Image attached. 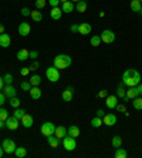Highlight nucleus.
Masks as SVG:
<instances>
[{"instance_id": "32", "label": "nucleus", "mask_w": 142, "mask_h": 158, "mask_svg": "<svg viewBox=\"0 0 142 158\" xmlns=\"http://www.w3.org/2000/svg\"><path fill=\"white\" fill-rule=\"evenodd\" d=\"M132 106H134L135 110H139V111H141L142 110V98H141V97H135Z\"/></svg>"}, {"instance_id": "4", "label": "nucleus", "mask_w": 142, "mask_h": 158, "mask_svg": "<svg viewBox=\"0 0 142 158\" xmlns=\"http://www.w3.org/2000/svg\"><path fill=\"white\" fill-rule=\"evenodd\" d=\"M40 131H41V134H43L44 137H48V135H53L54 134V131H55V125L53 124V123H43L41 124V127H40Z\"/></svg>"}, {"instance_id": "33", "label": "nucleus", "mask_w": 142, "mask_h": 158, "mask_svg": "<svg viewBox=\"0 0 142 158\" xmlns=\"http://www.w3.org/2000/svg\"><path fill=\"white\" fill-rule=\"evenodd\" d=\"M40 83H41V77L39 76V74L31 76V78H30V84L31 85H40Z\"/></svg>"}, {"instance_id": "28", "label": "nucleus", "mask_w": 142, "mask_h": 158, "mask_svg": "<svg viewBox=\"0 0 142 158\" xmlns=\"http://www.w3.org/2000/svg\"><path fill=\"white\" fill-rule=\"evenodd\" d=\"M30 17L33 19L34 22H41V20H43V15H41V11H39V9H36V10L31 11Z\"/></svg>"}, {"instance_id": "9", "label": "nucleus", "mask_w": 142, "mask_h": 158, "mask_svg": "<svg viewBox=\"0 0 142 158\" xmlns=\"http://www.w3.org/2000/svg\"><path fill=\"white\" fill-rule=\"evenodd\" d=\"M102 124L108 125V127H112V125L117 124V115L115 114H105L102 117Z\"/></svg>"}, {"instance_id": "18", "label": "nucleus", "mask_w": 142, "mask_h": 158, "mask_svg": "<svg viewBox=\"0 0 142 158\" xmlns=\"http://www.w3.org/2000/svg\"><path fill=\"white\" fill-rule=\"evenodd\" d=\"M54 135L57 137L59 140H63V138L67 135V128H66V127H63V125H59V127H55Z\"/></svg>"}, {"instance_id": "60", "label": "nucleus", "mask_w": 142, "mask_h": 158, "mask_svg": "<svg viewBox=\"0 0 142 158\" xmlns=\"http://www.w3.org/2000/svg\"><path fill=\"white\" fill-rule=\"evenodd\" d=\"M139 2H142V0H139Z\"/></svg>"}, {"instance_id": "22", "label": "nucleus", "mask_w": 142, "mask_h": 158, "mask_svg": "<svg viewBox=\"0 0 142 158\" xmlns=\"http://www.w3.org/2000/svg\"><path fill=\"white\" fill-rule=\"evenodd\" d=\"M91 24L90 23H81L80 24V29H78V33L80 34H90L91 33Z\"/></svg>"}, {"instance_id": "46", "label": "nucleus", "mask_w": 142, "mask_h": 158, "mask_svg": "<svg viewBox=\"0 0 142 158\" xmlns=\"http://www.w3.org/2000/svg\"><path fill=\"white\" fill-rule=\"evenodd\" d=\"M78 29H80V24H71V27H70L73 33H78Z\"/></svg>"}, {"instance_id": "31", "label": "nucleus", "mask_w": 142, "mask_h": 158, "mask_svg": "<svg viewBox=\"0 0 142 158\" xmlns=\"http://www.w3.org/2000/svg\"><path fill=\"white\" fill-rule=\"evenodd\" d=\"M91 125L94 127V128H99V127L102 125V118H101V117H97V115H95V117L91 120Z\"/></svg>"}, {"instance_id": "30", "label": "nucleus", "mask_w": 142, "mask_h": 158, "mask_svg": "<svg viewBox=\"0 0 142 158\" xmlns=\"http://www.w3.org/2000/svg\"><path fill=\"white\" fill-rule=\"evenodd\" d=\"M125 93H127V90H125V84H124V83H121V84L117 87V97H120V98H124V97H125Z\"/></svg>"}, {"instance_id": "34", "label": "nucleus", "mask_w": 142, "mask_h": 158, "mask_svg": "<svg viewBox=\"0 0 142 158\" xmlns=\"http://www.w3.org/2000/svg\"><path fill=\"white\" fill-rule=\"evenodd\" d=\"M20 104H22V101H20V98H18L17 96L11 97V98H10V106L13 107V108H18V107H20Z\"/></svg>"}, {"instance_id": "6", "label": "nucleus", "mask_w": 142, "mask_h": 158, "mask_svg": "<svg viewBox=\"0 0 142 158\" xmlns=\"http://www.w3.org/2000/svg\"><path fill=\"white\" fill-rule=\"evenodd\" d=\"M99 37H101V41H104V43H107V44H111L115 41V33H114L112 30H104V31L99 34Z\"/></svg>"}, {"instance_id": "8", "label": "nucleus", "mask_w": 142, "mask_h": 158, "mask_svg": "<svg viewBox=\"0 0 142 158\" xmlns=\"http://www.w3.org/2000/svg\"><path fill=\"white\" fill-rule=\"evenodd\" d=\"M4 124H6V127H7L10 131H16V130L18 128V125H20V120H17V118L13 115V117H9L6 121H4Z\"/></svg>"}, {"instance_id": "20", "label": "nucleus", "mask_w": 142, "mask_h": 158, "mask_svg": "<svg viewBox=\"0 0 142 158\" xmlns=\"http://www.w3.org/2000/svg\"><path fill=\"white\" fill-rule=\"evenodd\" d=\"M74 9H75V6H74V3L71 2V0L61 3V10H63V13H71Z\"/></svg>"}, {"instance_id": "16", "label": "nucleus", "mask_w": 142, "mask_h": 158, "mask_svg": "<svg viewBox=\"0 0 142 158\" xmlns=\"http://www.w3.org/2000/svg\"><path fill=\"white\" fill-rule=\"evenodd\" d=\"M16 57H17L18 61H26V60L30 57V52L27 48H20L17 52V56H16Z\"/></svg>"}, {"instance_id": "52", "label": "nucleus", "mask_w": 142, "mask_h": 158, "mask_svg": "<svg viewBox=\"0 0 142 158\" xmlns=\"http://www.w3.org/2000/svg\"><path fill=\"white\" fill-rule=\"evenodd\" d=\"M3 85H4V80H3V77H0V90L3 88Z\"/></svg>"}, {"instance_id": "50", "label": "nucleus", "mask_w": 142, "mask_h": 158, "mask_svg": "<svg viewBox=\"0 0 142 158\" xmlns=\"http://www.w3.org/2000/svg\"><path fill=\"white\" fill-rule=\"evenodd\" d=\"M136 87V91H138V96H142V83H139L138 85H135Z\"/></svg>"}, {"instance_id": "43", "label": "nucleus", "mask_w": 142, "mask_h": 158, "mask_svg": "<svg viewBox=\"0 0 142 158\" xmlns=\"http://www.w3.org/2000/svg\"><path fill=\"white\" fill-rule=\"evenodd\" d=\"M31 15V10H30L29 7H23L22 9V16H24V17H27V16Z\"/></svg>"}, {"instance_id": "3", "label": "nucleus", "mask_w": 142, "mask_h": 158, "mask_svg": "<svg viewBox=\"0 0 142 158\" xmlns=\"http://www.w3.org/2000/svg\"><path fill=\"white\" fill-rule=\"evenodd\" d=\"M46 76H47L48 81H51V83H57V81L60 80V70L54 66L48 67L47 70H46Z\"/></svg>"}, {"instance_id": "45", "label": "nucleus", "mask_w": 142, "mask_h": 158, "mask_svg": "<svg viewBox=\"0 0 142 158\" xmlns=\"http://www.w3.org/2000/svg\"><path fill=\"white\" fill-rule=\"evenodd\" d=\"M107 96H108V91H107V90H101V91L98 93V98H107Z\"/></svg>"}, {"instance_id": "39", "label": "nucleus", "mask_w": 142, "mask_h": 158, "mask_svg": "<svg viewBox=\"0 0 142 158\" xmlns=\"http://www.w3.org/2000/svg\"><path fill=\"white\" fill-rule=\"evenodd\" d=\"M46 4H47V0H36V9L39 10L46 7Z\"/></svg>"}, {"instance_id": "2", "label": "nucleus", "mask_w": 142, "mask_h": 158, "mask_svg": "<svg viewBox=\"0 0 142 158\" xmlns=\"http://www.w3.org/2000/svg\"><path fill=\"white\" fill-rule=\"evenodd\" d=\"M73 63V59L70 57L68 54H59L55 56L54 60H53V64L54 67H57L59 70H64V69H68Z\"/></svg>"}, {"instance_id": "14", "label": "nucleus", "mask_w": 142, "mask_h": 158, "mask_svg": "<svg viewBox=\"0 0 142 158\" xmlns=\"http://www.w3.org/2000/svg\"><path fill=\"white\" fill-rule=\"evenodd\" d=\"M20 121H22L23 127H26V128H31V127H33V123H34V118H33V115L24 114V117H23Z\"/></svg>"}, {"instance_id": "56", "label": "nucleus", "mask_w": 142, "mask_h": 158, "mask_svg": "<svg viewBox=\"0 0 142 158\" xmlns=\"http://www.w3.org/2000/svg\"><path fill=\"white\" fill-rule=\"evenodd\" d=\"M73 3H78V2H81V0H71Z\"/></svg>"}, {"instance_id": "53", "label": "nucleus", "mask_w": 142, "mask_h": 158, "mask_svg": "<svg viewBox=\"0 0 142 158\" xmlns=\"http://www.w3.org/2000/svg\"><path fill=\"white\" fill-rule=\"evenodd\" d=\"M2 33H4V26L0 23V34H2Z\"/></svg>"}, {"instance_id": "49", "label": "nucleus", "mask_w": 142, "mask_h": 158, "mask_svg": "<svg viewBox=\"0 0 142 158\" xmlns=\"http://www.w3.org/2000/svg\"><path fill=\"white\" fill-rule=\"evenodd\" d=\"M29 73H30L29 67H24V69H22V70H20V74H22V76H27Z\"/></svg>"}, {"instance_id": "21", "label": "nucleus", "mask_w": 142, "mask_h": 158, "mask_svg": "<svg viewBox=\"0 0 142 158\" xmlns=\"http://www.w3.org/2000/svg\"><path fill=\"white\" fill-rule=\"evenodd\" d=\"M63 16V10L60 7H53L50 11V17L53 19V20H60Z\"/></svg>"}, {"instance_id": "41", "label": "nucleus", "mask_w": 142, "mask_h": 158, "mask_svg": "<svg viewBox=\"0 0 142 158\" xmlns=\"http://www.w3.org/2000/svg\"><path fill=\"white\" fill-rule=\"evenodd\" d=\"M39 67H40V63L34 60V61L31 63V66H30L29 69H30V71H36V70H39Z\"/></svg>"}, {"instance_id": "59", "label": "nucleus", "mask_w": 142, "mask_h": 158, "mask_svg": "<svg viewBox=\"0 0 142 158\" xmlns=\"http://www.w3.org/2000/svg\"><path fill=\"white\" fill-rule=\"evenodd\" d=\"M84 2H87V0H84Z\"/></svg>"}, {"instance_id": "12", "label": "nucleus", "mask_w": 142, "mask_h": 158, "mask_svg": "<svg viewBox=\"0 0 142 158\" xmlns=\"http://www.w3.org/2000/svg\"><path fill=\"white\" fill-rule=\"evenodd\" d=\"M73 97H74V88L73 87H67L61 94V98L64 100L66 103H70V101L73 100Z\"/></svg>"}, {"instance_id": "26", "label": "nucleus", "mask_w": 142, "mask_h": 158, "mask_svg": "<svg viewBox=\"0 0 142 158\" xmlns=\"http://www.w3.org/2000/svg\"><path fill=\"white\" fill-rule=\"evenodd\" d=\"M114 157L115 158H127L128 157V151L125 150V148H117V151H115V154H114Z\"/></svg>"}, {"instance_id": "36", "label": "nucleus", "mask_w": 142, "mask_h": 158, "mask_svg": "<svg viewBox=\"0 0 142 158\" xmlns=\"http://www.w3.org/2000/svg\"><path fill=\"white\" fill-rule=\"evenodd\" d=\"M7 118H9L7 110H6V108H3V107H0V120H2V121H6Z\"/></svg>"}, {"instance_id": "29", "label": "nucleus", "mask_w": 142, "mask_h": 158, "mask_svg": "<svg viewBox=\"0 0 142 158\" xmlns=\"http://www.w3.org/2000/svg\"><path fill=\"white\" fill-rule=\"evenodd\" d=\"M111 144H112V147L117 150V148H120L121 145H122V138H121L120 135H114V137H112V141H111Z\"/></svg>"}, {"instance_id": "24", "label": "nucleus", "mask_w": 142, "mask_h": 158, "mask_svg": "<svg viewBox=\"0 0 142 158\" xmlns=\"http://www.w3.org/2000/svg\"><path fill=\"white\" fill-rule=\"evenodd\" d=\"M142 9V3L139 0H131V10L135 13H139V10Z\"/></svg>"}, {"instance_id": "25", "label": "nucleus", "mask_w": 142, "mask_h": 158, "mask_svg": "<svg viewBox=\"0 0 142 158\" xmlns=\"http://www.w3.org/2000/svg\"><path fill=\"white\" fill-rule=\"evenodd\" d=\"M47 141H48V144H50L53 148L59 147V144H60V140L54 135V134H53V135H48V137H47Z\"/></svg>"}, {"instance_id": "61", "label": "nucleus", "mask_w": 142, "mask_h": 158, "mask_svg": "<svg viewBox=\"0 0 142 158\" xmlns=\"http://www.w3.org/2000/svg\"><path fill=\"white\" fill-rule=\"evenodd\" d=\"M141 3H142V2H141Z\"/></svg>"}, {"instance_id": "55", "label": "nucleus", "mask_w": 142, "mask_h": 158, "mask_svg": "<svg viewBox=\"0 0 142 158\" xmlns=\"http://www.w3.org/2000/svg\"><path fill=\"white\" fill-rule=\"evenodd\" d=\"M3 127H6V124H4V121H2V120H0V130L3 128Z\"/></svg>"}, {"instance_id": "51", "label": "nucleus", "mask_w": 142, "mask_h": 158, "mask_svg": "<svg viewBox=\"0 0 142 158\" xmlns=\"http://www.w3.org/2000/svg\"><path fill=\"white\" fill-rule=\"evenodd\" d=\"M104 115H105V111L104 110H101V108H99V110H97V117H104Z\"/></svg>"}, {"instance_id": "57", "label": "nucleus", "mask_w": 142, "mask_h": 158, "mask_svg": "<svg viewBox=\"0 0 142 158\" xmlns=\"http://www.w3.org/2000/svg\"><path fill=\"white\" fill-rule=\"evenodd\" d=\"M60 2H61V3H64V2H68V0H60Z\"/></svg>"}, {"instance_id": "47", "label": "nucleus", "mask_w": 142, "mask_h": 158, "mask_svg": "<svg viewBox=\"0 0 142 158\" xmlns=\"http://www.w3.org/2000/svg\"><path fill=\"white\" fill-rule=\"evenodd\" d=\"M117 111H121V113H124V111H127V108H125V106L124 104H117Z\"/></svg>"}, {"instance_id": "54", "label": "nucleus", "mask_w": 142, "mask_h": 158, "mask_svg": "<svg viewBox=\"0 0 142 158\" xmlns=\"http://www.w3.org/2000/svg\"><path fill=\"white\" fill-rule=\"evenodd\" d=\"M3 152H4V150H3V147H2V145H0V158L3 157Z\"/></svg>"}, {"instance_id": "13", "label": "nucleus", "mask_w": 142, "mask_h": 158, "mask_svg": "<svg viewBox=\"0 0 142 158\" xmlns=\"http://www.w3.org/2000/svg\"><path fill=\"white\" fill-rule=\"evenodd\" d=\"M105 104H107V107H108L109 110H114L118 104V97L117 96H107Z\"/></svg>"}, {"instance_id": "42", "label": "nucleus", "mask_w": 142, "mask_h": 158, "mask_svg": "<svg viewBox=\"0 0 142 158\" xmlns=\"http://www.w3.org/2000/svg\"><path fill=\"white\" fill-rule=\"evenodd\" d=\"M60 3H61L60 0H48V4H50L51 7H59Z\"/></svg>"}, {"instance_id": "7", "label": "nucleus", "mask_w": 142, "mask_h": 158, "mask_svg": "<svg viewBox=\"0 0 142 158\" xmlns=\"http://www.w3.org/2000/svg\"><path fill=\"white\" fill-rule=\"evenodd\" d=\"M3 150L6 154H14V150L17 147H16V143L13 140H10V138H6V140H3Z\"/></svg>"}, {"instance_id": "58", "label": "nucleus", "mask_w": 142, "mask_h": 158, "mask_svg": "<svg viewBox=\"0 0 142 158\" xmlns=\"http://www.w3.org/2000/svg\"><path fill=\"white\" fill-rule=\"evenodd\" d=\"M139 15H142V9H141V10H139Z\"/></svg>"}, {"instance_id": "17", "label": "nucleus", "mask_w": 142, "mask_h": 158, "mask_svg": "<svg viewBox=\"0 0 142 158\" xmlns=\"http://www.w3.org/2000/svg\"><path fill=\"white\" fill-rule=\"evenodd\" d=\"M67 134L70 137H73V138L80 137V127L78 125H70L68 128H67Z\"/></svg>"}, {"instance_id": "27", "label": "nucleus", "mask_w": 142, "mask_h": 158, "mask_svg": "<svg viewBox=\"0 0 142 158\" xmlns=\"http://www.w3.org/2000/svg\"><path fill=\"white\" fill-rule=\"evenodd\" d=\"M14 155L17 158H24L26 155H27V150H26L24 147H17L14 150Z\"/></svg>"}, {"instance_id": "35", "label": "nucleus", "mask_w": 142, "mask_h": 158, "mask_svg": "<svg viewBox=\"0 0 142 158\" xmlns=\"http://www.w3.org/2000/svg\"><path fill=\"white\" fill-rule=\"evenodd\" d=\"M90 43H91V46H94V47H98L99 44H101V37L99 36H92L91 40H90Z\"/></svg>"}, {"instance_id": "1", "label": "nucleus", "mask_w": 142, "mask_h": 158, "mask_svg": "<svg viewBox=\"0 0 142 158\" xmlns=\"http://www.w3.org/2000/svg\"><path fill=\"white\" fill-rule=\"evenodd\" d=\"M122 83L128 87H135L141 83V74L135 69H128L124 74H122Z\"/></svg>"}, {"instance_id": "5", "label": "nucleus", "mask_w": 142, "mask_h": 158, "mask_svg": "<svg viewBox=\"0 0 142 158\" xmlns=\"http://www.w3.org/2000/svg\"><path fill=\"white\" fill-rule=\"evenodd\" d=\"M63 147L66 148L67 151H74L77 147V141L75 138H73V137H70L68 134H67L64 138H63Z\"/></svg>"}, {"instance_id": "48", "label": "nucleus", "mask_w": 142, "mask_h": 158, "mask_svg": "<svg viewBox=\"0 0 142 158\" xmlns=\"http://www.w3.org/2000/svg\"><path fill=\"white\" fill-rule=\"evenodd\" d=\"M4 101H6V96H4V93H0V107H3Z\"/></svg>"}, {"instance_id": "37", "label": "nucleus", "mask_w": 142, "mask_h": 158, "mask_svg": "<svg viewBox=\"0 0 142 158\" xmlns=\"http://www.w3.org/2000/svg\"><path fill=\"white\" fill-rule=\"evenodd\" d=\"M26 114V111L22 110V108H14V117L17 118V120H22L23 117H24Z\"/></svg>"}, {"instance_id": "38", "label": "nucleus", "mask_w": 142, "mask_h": 158, "mask_svg": "<svg viewBox=\"0 0 142 158\" xmlns=\"http://www.w3.org/2000/svg\"><path fill=\"white\" fill-rule=\"evenodd\" d=\"M3 80H4V84H11V83H13V80H14V77H13L10 73H6L3 76Z\"/></svg>"}, {"instance_id": "19", "label": "nucleus", "mask_w": 142, "mask_h": 158, "mask_svg": "<svg viewBox=\"0 0 142 158\" xmlns=\"http://www.w3.org/2000/svg\"><path fill=\"white\" fill-rule=\"evenodd\" d=\"M30 97L33 100H39L41 97V90H40V87L39 85H33V87L30 88Z\"/></svg>"}, {"instance_id": "40", "label": "nucleus", "mask_w": 142, "mask_h": 158, "mask_svg": "<svg viewBox=\"0 0 142 158\" xmlns=\"http://www.w3.org/2000/svg\"><path fill=\"white\" fill-rule=\"evenodd\" d=\"M20 87H22L23 91H30V88L33 87V85L30 84V81H23L22 84H20Z\"/></svg>"}, {"instance_id": "15", "label": "nucleus", "mask_w": 142, "mask_h": 158, "mask_svg": "<svg viewBox=\"0 0 142 158\" xmlns=\"http://www.w3.org/2000/svg\"><path fill=\"white\" fill-rule=\"evenodd\" d=\"M10 44H11V39H10V36H9V34H6V33L0 34V46H2V47L7 48Z\"/></svg>"}, {"instance_id": "23", "label": "nucleus", "mask_w": 142, "mask_h": 158, "mask_svg": "<svg viewBox=\"0 0 142 158\" xmlns=\"http://www.w3.org/2000/svg\"><path fill=\"white\" fill-rule=\"evenodd\" d=\"M87 7H88V4H87V2H84V0H81V2H78V3L75 4V10L80 11V13H85Z\"/></svg>"}, {"instance_id": "11", "label": "nucleus", "mask_w": 142, "mask_h": 158, "mask_svg": "<svg viewBox=\"0 0 142 158\" xmlns=\"http://www.w3.org/2000/svg\"><path fill=\"white\" fill-rule=\"evenodd\" d=\"M30 31H31V27H30L29 23H20L18 24V34L20 36H23V37L29 36Z\"/></svg>"}, {"instance_id": "44", "label": "nucleus", "mask_w": 142, "mask_h": 158, "mask_svg": "<svg viewBox=\"0 0 142 158\" xmlns=\"http://www.w3.org/2000/svg\"><path fill=\"white\" fill-rule=\"evenodd\" d=\"M37 57H39V52H37V50H33V52H30V57H29V59L37 60Z\"/></svg>"}, {"instance_id": "10", "label": "nucleus", "mask_w": 142, "mask_h": 158, "mask_svg": "<svg viewBox=\"0 0 142 158\" xmlns=\"http://www.w3.org/2000/svg\"><path fill=\"white\" fill-rule=\"evenodd\" d=\"M3 93H4V96L7 97V98H11V97H16V96H17V91H16V88L13 87L11 84H4Z\"/></svg>"}]
</instances>
